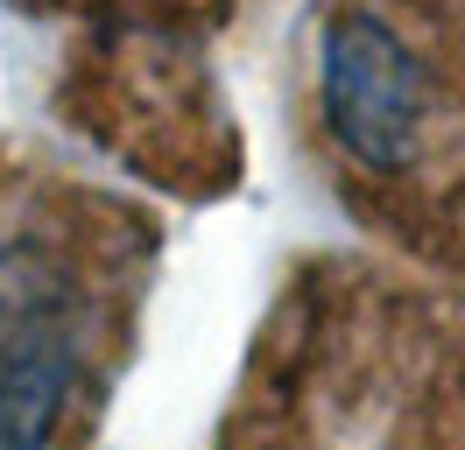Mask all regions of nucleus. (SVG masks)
<instances>
[{
  "mask_svg": "<svg viewBox=\"0 0 465 450\" xmlns=\"http://www.w3.org/2000/svg\"><path fill=\"white\" fill-rule=\"evenodd\" d=\"M142 240L99 197L0 176V450H92Z\"/></svg>",
  "mask_w": 465,
  "mask_h": 450,
  "instance_id": "f257e3e1",
  "label": "nucleus"
},
{
  "mask_svg": "<svg viewBox=\"0 0 465 450\" xmlns=\"http://www.w3.org/2000/svg\"><path fill=\"white\" fill-rule=\"evenodd\" d=\"M311 112L352 183L416 197L437 191L465 134V84L416 0H324L311 35Z\"/></svg>",
  "mask_w": 465,
  "mask_h": 450,
  "instance_id": "f03ea898",
  "label": "nucleus"
},
{
  "mask_svg": "<svg viewBox=\"0 0 465 450\" xmlns=\"http://www.w3.org/2000/svg\"><path fill=\"white\" fill-rule=\"evenodd\" d=\"M155 7H191V0H155Z\"/></svg>",
  "mask_w": 465,
  "mask_h": 450,
  "instance_id": "7ed1b4c3",
  "label": "nucleus"
}]
</instances>
